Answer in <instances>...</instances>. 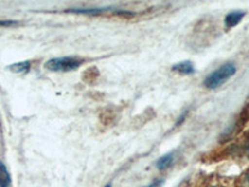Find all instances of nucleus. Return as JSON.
Here are the masks:
<instances>
[{
	"instance_id": "f257e3e1",
	"label": "nucleus",
	"mask_w": 249,
	"mask_h": 187,
	"mask_svg": "<svg viewBox=\"0 0 249 187\" xmlns=\"http://www.w3.org/2000/svg\"><path fill=\"white\" fill-rule=\"evenodd\" d=\"M235 71H237V69H235L234 64L227 62L221 68H218L217 70L213 71L212 74L208 75V77L204 80V86L207 89H211V90L219 88L221 85H223L227 80L231 79L235 74Z\"/></svg>"
},
{
	"instance_id": "f03ea898",
	"label": "nucleus",
	"mask_w": 249,
	"mask_h": 187,
	"mask_svg": "<svg viewBox=\"0 0 249 187\" xmlns=\"http://www.w3.org/2000/svg\"><path fill=\"white\" fill-rule=\"evenodd\" d=\"M82 64V60L79 57L72 56H64V57H55L46 61L45 68L50 71L55 73H65V71H72L79 68Z\"/></svg>"
},
{
	"instance_id": "7ed1b4c3",
	"label": "nucleus",
	"mask_w": 249,
	"mask_h": 187,
	"mask_svg": "<svg viewBox=\"0 0 249 187\" xmlns=\"http://www.w3.org/2000/svg\"><path fill=\"white\" fill-rule=\"evenodd\" d=\"M172 70L176 71V73H178V74L190 75V74H193L195 68H193V64L191 61H181L178 62V64L173 65Z\"/></svg>"
},
{
	"instance_id": "20e7f679",
	"label": "nucleus",
	"mask_w": 249,
	"mask_h": 187,
	"mask_svg": "<svg viewBox=\"0 0 249 187\" xmlns=\"http://www.w3.org/2000/svg\"><path fill=\"white\" fill-rule=\"evenodd\" d=\"M244 17V12H232L227 15L226 18V25L228 28H232V26L237 25Z\"/></svg>"
},
{
	"instance_id": "39448f33",
	"label": "nucleus",
	"mask_w": 249,
	"mask_h": 187,
	"mask_svg": "<svg viewBox=\"0 0 249 187\" xmlns=\"http://www.w3.org/2000/svg\"><path fill=\"white\" fill-rule=\"evenodd\" d=\"M10 182H12V179L6 170V166L3 162H0V187H9Z\"/></svg>"
},
{
	"instance_id": "423d86ee",
	"label": "nucleus",
	"mask_w": 249,
	"mask_h": 187,
	"mask_svg": "<svg viewBox=\"0 0 249 187\" xmlns=\"http://www.w3.org/2000/svg\"><path fill=\"white\" fill-rule=\"evenodd\" d=\"M30 61H21L18 62V64H13V65L9 66V69L13 71V73H17V74H24V73H28L30 70Z\"/></svg>"
},
{
	"instance_id": "0eeeda50",
	"label": "nucleus",
	"mask_w": 249,
	"mask_h": 187,
	"mask_svg": "<svg viewBox=\"0 0 249 187\" xmlns=\"http://www.w3.org/2000/svg\"><path fill=\"white\" fill-rule=\"evenodd\" d=\"M173 156H175L173 152H170L167 153V155L162 156L161 159L157 161V168H159L160 170H166V168H170L171 165L173 164Z\"/></svg>"
},
{
	"instance_id": "6e6552de",
	"label": "nucleus",
	"mask_w": 249,
	"mask_h": 187,
	"mask_svg": "<svg viewBox=\"0 0 249 187\" xmlns=\"http://www.w3.org/2000/svg\"><path fill=\"white\" fill-rule=\"evenodd\" d=\"M235 187H249V168L238 177Z\"/></svg>"
},
{
	"instance_id": "1a4fd4ad",
	"label": "nucleus",
	"mask_w": 249,
	"mask_h": 187,
	"mask_svg": "<svg viewBox=\"0 0 249 187\" xmlns=\"http://www.w3.org/2000/svg\"><path fill=\"white\" fill-rule=\"evenodd\" d=\"M15 24L17 21H13V20H0V26H12Z\"/></svg>"
},
{
	"instance_id": "9d476101",
	"label": "nucleus",
	"mask_w": 249,
	"mask_h": 187,
	"mask_svg": "<svg viewBox=\"0 0 249 187\" xmlns=\"http://www.w3.org/2000/svg\"><path fill=\"white\" fill-rule=\"evenodd\" d=\"M162 184H163V181H162V180H157V181H153L152 184L147 187H160Z\"/></svg>"
},
{
	"instance_id": "9b49d317",
	"label": "nucleus",
	"mask_w": 249,
	"mask_h": 187,
	"mask_svg": "<svg viewBox=\"0 0 249 187\" xmlns=\"http://www.w3.org/2000/svg\"><path fill=\"white\" fill-rule=\"evenodd\" d=\"M207 187H223V186H221V185H210V186H207Z\"/></svg>"
},
{
	"instance_id": "f8f14e48",
	"label": "nucleus",
	"mask_w": 249,
	"mask_h": 187,
	"mask_svg": "<svg viewBox=\"0 0 249 187\" xmlns=\"http://www.w3.org/2000/svg\"><path fill=\"white\" fill-rule=\"evenodd\" d=\"M106 187H111V185H107V186H106Z\"/></svg>"
}]
</instances>
